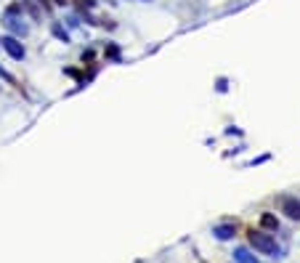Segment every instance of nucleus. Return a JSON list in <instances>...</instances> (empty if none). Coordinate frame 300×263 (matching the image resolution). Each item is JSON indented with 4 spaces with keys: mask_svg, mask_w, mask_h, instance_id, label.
<instances>
[{
    "mask_svg": "<svg viewBox=\"0 0 300 263\" xmlns=\"http://www.w3.org/2000/svg\"><path fill=\"white\" fill-rule=\"evenodd\" d=\"M0 77H3V80H5V82H11V85H16V77H14V75H11V72H5V69H3V66H0Z\"/></svg>",
    "mask_w": 300,
    "mask_h": 263,
    "instance_id": "obj_14",
    "label": "nucleus"
},
{
    "mask_svg": "<svg viewBox=\"0 0 300 263\" xmlns=\"http://www.w3.org/2000/svg\"><path fill=\"white\" fill-rule=\"evenodd\" d=\"M37 5H40L45 14H50V8H53V0H37Z\"/></svg>",
    "mask_w": 300,
    "mask_h": 263,
    "instance_id": "obj_15",
    "label": "nucleus"
},
{
    "mask_svg": "<svg viewBox=\"0 0 300 263\" xmlns=\"http://www.w3.org/2000/svg\"><path fill=\"white\" fill-rule=\"evenodd\" d=\"M0 48H3V51L8 53L14 61H24L27 59L24 43H21L19 37H14V35H3V37H0Z\"/></svg>",
    "mask_w": 300,
    "mask_h": 263,
    "instance_id": "obj_2",
    "label": "nucleus"
},
{
    "mask_svg": "<svg viewBox=\"0 0 300 263\" xmlns=\"http://www.w3.org/2000/svg\"><path fill=\"white\" fill-rule=\"evenodd\" d=\"M260 226L268 229V231H279V221H276V215H271V213H263V215H260Z\"/></svg>",
    "mask_w": 300,
    "mask_h": 263,
    "instance_id": "obj_10",
    "label": "nucleus"
},
{
    "mask_svg": "<svg viewBox=\"0 0 300 263\" xmlns=\"http://www.w3.org/2000/svg\"><path fill=\"white\" fill-rule=\"evenodd\" d=\"M279 208L284 213L290 221H300V199L292 197V194H284V197L279 199Z\"/></svg>",
    "mask_w": 300,
    "mask_h": 263,
    "instance_id": "obj_4",
    "label": "nucleus"
},
{
    "mask_svg": "<svg viewBox=\"0 0 300 263\" xmlns=\"http://www.w3.org/2000/svg\"><path fill=\"white\" fill-rule=\"evenodd\" d=\"M3 16H24V8H21V0H14V3L5 5Z\"/></svg>",
    "mask_w": 300,
    "mask_h": 263,
    "instance_id": "obj_11",
    "label": "nucleus"
},
{
    "mask_svg": "<svg viewBox=\"0 0 300 263\" xmlns=\"http://www.w3.org/2000/svg\"><path fill=\"white\" fill-rule=\"evenodd\" d=\"M21 8H24V14L30 16L32 21H37V24H43V14L45 11L37 5V0H21Z\"/></svg>",
    "mask_w": 300,
    "mask_h": 263,
    "instance_id": "obj_6",
    "label": "nucleus"
},
{
    "mask_svg": "<svg viewBox=\"0 0 300 263\" xmlns=\"http://www.w3.org/2000/svg\"><path fill=\"white\" fill-rule=\"evenodd\" d=\"M104 56H106V61H115V64H120V61H122V51H120L117 43H106Z\"/></svg>",
    "mask_w": 300,
    "mask_h": 263,
    "instance_id": "obj_9",
    "label": "nucleus"
},
{
    "mask_svg": "<svg viewBox=\"0 0 300 263\" xmlns=\"http://www.w3.org/2000/svg\"><path fill=\"white\" fill-rule=\"evenodd\" d=\"M215 91H218V93H226V91H229V80H226V77H220V80L215 82Z\"/></svg>",
    "mask_w": 300,
    "mask_h": 263,
    "instance_id": "obj_13",
    "label": "nucleus"
},
{
    "mask_svg": "<svg viewBox=\"0 0 300 263\" xmlns=\"http://www.w3.org/2000/svg\"><path fill=\"white\" fill-rule=\"evenodd\" d=\"M3 27L8 30V35L19 37V40L30 35V24L24 21V16H3Z\"/></svg>",
    "mask_w": 300,
    "mask_h": 263,
    "instance_id": "obj_3",
    "label": "nucleus"
},
{
    "mask_svg": "<svg viewBox=\"0 0 300 263\" xmlns=\"http://www.w3.org/2000/svg\"><path fill=\"white\" fill-rule=\"evenodd\" d=\"M75 3H77L80 11H93L96 5H99V0H75Z\"/></svg>",
    "mask_w": 300,
    "mask_h": 263,
    "instance_id": "obj_12",
    "label": "nucleus"
},
{
    "mask_svg": "<svg viewBox=\"0 0 300 263\" xmlns=\"http://www.w3.org/2000/svg\"><path fill=\"white\" fill-rule=\"evenodd\" d=\"M50 35H53L56 40H61L64 46H69V43H72V37H69V32H67V27L61 24L59 19H53V21H50Z\"/></svg>",
    "mask_w": 300,
    "mask_h": 263,
    "instance_id": "obj_7",
    "label": "nucleus"
},
{
    "mask_svg": "<svg viewBox=\"0 0 300 263\" xmlns=\"http://www.w3.org/2000/svg\"><path fill=\"white\" fill-rule=\"evenodd\" d=\"M213 237L220 239V242L234 239L236 237V223H218V226H213Z\"/></svg>",
    "mask_w": 300,
    "mask_h": 263,
    "instance_id": "obj_5",
    "label": "nucleus"
},
{
    "mask_svg": "<svg viewBox=\"0 0 300 263\" xmlns=\"http://www.w3.org/2000/svg\"><path fill=\"white\" fill-rule=\"evenodd\" d=\"M247 242H250V247L255 250V253H260V255L282 258V255H279V247H276V239L271 237V234H266L263 229H250V234H247Z\"/></svg>",
    "mask_w": 300,
    "mask_h": 263,
    "instance_id": "obj_1",
    "label": "nucleus"
},
{
    "mask_svg": "<svg viewBox=\"0 0 300 263\" xmlns=\"http://www.w3.org/2000/svg\"><path fill=\"white\" fill-rule=\"evenodd\" d=\"M53 3H56V5H67L69 0H53Z\"/></svg>",
    "mask_w": 300,
    "mask_h": 263,
    "instance_id": "obj_17",
    "label": "nucleus"
},
{
    "mask_svg": "<svg viewBox=\"0 0 300 263\" xmlns=\"http://www.w3.org/2000/svg\"><path fill=\"white\" fill-rule=\"evenodd\" d=\"M90 59H93V51H90V48H88V51H83V61H90Z\"/></svg>",
    "mask_w": 300,
    "mask_h": 263,
    "instance_id": "obj_16",
    "label": "nucleus"
},
{
    "mask_svg": "<svg viewBox=\"0 0 300 263\" xmlns=\"http://www.w3.org/2000/svg\"><path fill=\"white\" fill-rule=\"evenodd\" d=\"M234 263H260L247 247H234Z\"/></svg>",
    "mask_w": 300,
    "mask_h": 263,
    "instance_id": "obj_8",
    "label": "nucleus"
}]
</instances>
